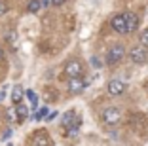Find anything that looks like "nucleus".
Segmentation results:
<instances>
[{
    "mask_svg": "<svg viewBox=\"0 0 148 146\" xmlns=\"http://www.w3.org/2000/svg\"><path fill=\"white\" fill-rule=\"evenodd\" d=\"M63 127H69V135H76L78 129L82 127V118L74 110L66 112L65 116H63Z\"/></svg>",
    "mask_w": 148,
    "mask_h": 146,
    "instance_id": "1",
    "label": "nucleus"
},
{
    "mask_svg": "<svg viewBox=\"0 0 148 146\" xmlns=\"http://www.w3.org/2000/svg\"><path fill=\"white\" fill-rule=\"evenodd\" d=\"M123 55H125V49H123V46L116 44V46H114V47H110V49H108V53H106V64H110V66L118 64L120 61L123 59Z\"/></svg>",
    "mask_w": 148,
    "mask_h": 146,
    "instance_id": "2",
    "label": "nucleus"
},
{
    "mask_svg": "<svg viewBox=\"0 0 148 146\" xmlns=\"http://www.w3.org/2000/svg\"><path fill=\"white\" fill-rule=\"evenodd\" d=\"M101 118H103V121L108 125H114L120 121V118H122V112H120V108L116 106H108L103 110V114H101Z\"/></svg>",
    "mask_w": 148,
    "mask_h": 146,
    "instance_id": "3",
    "label": "nucleus"
},
{
    "mask_svg": "<svg viewBox=\"0 0 148 146\" xmlns=\"http://www.w3.org/2000/svg\"><path fill=\"white\" fill-rule=\"evenodd\" d=\"M65 72L69 78H82L84 74V64L80 63V61H69V63L65 64Z\"/></svg>",
    "mask_w": 148,
    "mask_h": 146,
    "instance_id": "4",
    "label": "nucleus"
},
{
    "mask_svg": "<svg viewBox=\"0 0 148 146\" xmlns=\"http://www.w3.org/2000/svg\"><path fill=\"white\" fill-rule=\"evenodd\" d=\"M123 15V21H125V30L127 32H133V30L139 29V15L135 12H125L122 13Z\"/></svg>",
    "mask_w": 148,
    "mask_h": 146,
    "instance_id": "5",
    "label": "nucleus"
},
{
    "mask_svg": "<svg viewBox=\"0 0 148 146\" xmlns=\"http://www.w3.org/2000/svg\"><path fill=\"white\" fill-rule=\"evenodd\" d=\"M129 59L133 61L135 64H143V63H146V49H144L143 46L131 47V49H129Z\"/></svg>",
    "mask_w": 148,
    "mask_h": 146,
    "instance_id": "6",
    "label": "nucleus"
},
{
    "mask_svg": "<svg viewBox=\"0 0 148 146\" xmlns=\"http://www.w3.org/2000/svg\"><path fill=\"white\" fill-rule=\"evenodd\" d=\"M87 87L84 78H69V91L70 93H80Z\"/></svg>",
    "mask_w": 148,
    "mask_h": 146,
    "instance_id": "7",
    "label": "nucleus"
},
{
    "mask_svg": "<svg viewBox=\"0 0 148 146\" xmlns=\"http://www.w3.org/2000/svg\"><path fill=\"white\" fill-rule=\"evenodd\" d=\"M123 91H125V84H123L122 80H110L108 82V93L110 95L118 97V95H122Z\"/></svg>",
    "mask_w": 148,
    "mask_h": 146,
    "instance_id": "8",
    "label": "nucleus"
},
{
    "mask_svg": "<svg viewBox=\"0 0 148 146\" xmlns=\"http://www.w3.org/2000/svg\"><path fill=\"white\" fill-rule=\"evenodd\" d=\"M49 144H51V141H49V137H48L46 131L34 133V137H32V146H49Z\"/></svg>",
    "mask_w": 148,
    "mask_h": 146,
    "instance_id": "9",
    "label": "nucleus"
},
{
    "mask_svg": "<svg viewBox=\"0 0 148 146\" xmlns=\"http://www.w3.org/2000/svg\"><path fill=\"white\" fill-rule=\"evenodd\" d=\"M110 25H112V29L116 30V32H122V34H125V21H123V15L122 13H118V15H114L112 21H110Z\"/></svg>",
    "mask_w": 148,
    "mask_h": 146,
    "instance_id": "10",
    "label": "nucleus"
},
{
    "mask_svg": "<svg viewBox=\"0 0 148 146\" xmlns=\"http://www.w3.org/2000/svg\"><path fill=\"white\" fill-rule=\"evenodd\" d=\"M15 120L17 121H25L27 116H29V108L25 106V104H15Z\"/></svg>",
    "mask_w": 148,
    "mask_h": 146,
    "instance_id": "11",
    "label": "nucleus"
},
{
    "mask_svg": "<svg viewBox=\"0 0 148 146\" xmlns=\"http://www.w3.org/2000/svg\"><path fill=\"white\" fill-rule=\"evenodd\" d=\"M23 95H25L23 87H21V86H15V87H13V91H12V103H13V104H21Z\"/></svg>",
    "mask_w": 148,
    "mask_h": 146,
    "instance_id": "12",
    "label": "nucleus"
},
{
    "mask_svg": "<svg viewBox=\"0 0 148 146\" xmlns=\"http://www.w3.org/2000/svg\"><path fill=\"white\" fill-rule=\"evenodd\" d=\"M40 8H42L40 0H31V2H29V6H27V10H29L31 13H38V12H40Z\"/></svg>",
    "mask_w": 148,
    "mask_h": 146,
    "instance_id": "13",
    "label": "nucleus"
},
{
    "mask_svg": "<svg viewBox=\"0 0 148 146\" xmlns=\"http://www.w3.org/2000/svg\"><path fill=\"white\" fill-rule=\"evenodd\" d=\"M27 99H29V101H31V104H32V108H36V104H38V95H36L34 93V91H31V89H29V91H27Z\"/></svg>",
    "mask_w": 148,
    "mask_h": 146,
    "instance_id": "14",
    "label": "nucleus"
},
{
    "mask_svg": "<svg viewBox=\"0 0 148 146\" xmlns=\"http://www.w3.org/2000/svg\"><path fill=\"white\" fill-rule=\"evenodd\" d=\"M46 116H48V108H40V110L34 114V120H36V121H40V120H44Z\"/></svg>",
    "mask_w": 148,
    "mask_h": 146,
    "instance_id": "15",
    "label": "nucleus"
},
{
    "mask_svg": "<svg viewBox=\"0 0 148 146\" xmlns=\"http://www.w3.org/2000/svg\"><path fill=\"white\" fill-rule=\"evenodd\" d=\"M140 44H143V47H144V49L148 47V29H144V32L140 34Z\"/></svg>",
    "mask_w": 148,
    "mask_h": 146,
    "instance_id": "16",
    "label": "nucleus"
},
{
    "mask_svg": "<svg viewBox=\"0 0 148 146\" xmlns=\"http://www.w3.org/2000/svg\"><path fill=\"white\" fill-rule=\"evenodd\" d=\"M6 12H8V4L6 2H0V15H4Z\"/></svg>",
    "mask_w": 148,
    "mask_h": 146,
    "instance_id": "17",
    "label": "nucleus"
},
{
    "mask_svg": "<svg viewBox=\"0 0 148 146\" xmlns=\"http://www.w3.org/2000/svg\"><path fill=\"white\" fill-rule=\"evenodd\" d=\"M57 114H59V112H48V116H46V120H48V121L55 120V118H57Z\"/></svg>",
    "mask_w": 148,
    "mask_h": 146,
    "instance_id": "18",
    "label": "nucleus"
},
{
    "mask_svg": "<svg viewBox=\"0 0 148 146\" xmlns=\"http://www.w3.org/2000/svg\"><path fill=\"white\" fill-rule=\"evenodd\" d=\"M91 63H93V66H95V69H101V61L97 59V57H91Z\"/></svg>",
    "mask_w": 148,
    "mask_h": 146,
    "instance_id": "19",
    "label": "nucleus"
},
{
    "mask_svg": "<svg viewBox=\"0 0 148 146\" xmlns=\"http://www.w3.org/2000/svg\"><path fill=\"white\" fill-rule=\"evenodd\" d=\"M49 2H51L53 6H63V4L66 2V0H49Z\"/></svg>",
    "mask_w": 148,
    "mask_h": 146,
    "instance_id": "20",
    "label": "nucleus"
},
{
    "mask_svg": "<svg viewBox=\"0 0 148 146\" xmlns=\"http://www.w3.org/2000/svg\"><path fill=\"white\" fill-rule=\"evenodd\" d=\"M8 120H10V121L15 120V112H13V110H8Z\"/></svg>",
    "mask_w": 148,
    "mask_h": 146,
    "instance_id": "21",
    "label": "nucleus"
},
{
    "mask_svg": "<svg viewBox=\"0 0 148 146\" xmlns=\"http://www.w3.org/2000/svg\"><path fill=\"white\" fill-rule=\"evenodd\" d=\"M40 4H42V6H48V4H51V2H49V0H40Z\"/></svg>",
    "mask_w": 148,
    "mask_h": 146,
    "instance_id": "22",
    "label": "nucleus"
},
{
    "mask_svg": "<svg viewBox=\"0 0 148 146\" xmlns=\"http://www.w3.org/2000/svg\"><path fill=\"white\" fill-rule=\"evenodd\" d=\"M0 101H4V91H0Z\"/></svg>",
    "mask_w": 148,
    "mask_h": 146,
    "instance_id": "23",
    "label": "nucleus"
},
{
    "mask_svg": "<svg viewBox=\"0 0 148 146\" xmlns=\"http://www.w3.org/2000/svg\"><path fill=\"white\" fill-rule=\"evenodd\" d=\"M2 57H4V51H2V49H0V59H2Z\"/></svg>",
    "mask_w": 148,
    "mask_h": 146,
    "instance_id": "24",
    "label": "nucleus"
}]
</instances>
